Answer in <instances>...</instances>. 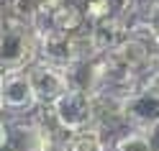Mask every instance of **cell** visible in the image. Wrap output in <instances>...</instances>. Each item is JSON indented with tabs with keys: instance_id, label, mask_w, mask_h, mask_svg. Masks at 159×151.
Instances as JSON below:
<instances>
[{
	"instance_id": "obj_1",
	"label": "cell",
	"mask_w": 159,
	"mask_h": 151,
	"mask_svg": "<svg viewBox=\"0 0 159 151\" xmlns=\"http://www.w3.org/2000/svg\"><path fill=\"white\" fill-rule=\"evenodd\" d=\"M39 62V36L36 26L16 21L3 13V33H0V64L3 72H26Z\"/></svg>"
},
{
	"instance_id": "obj_2",
	"label": "cell",
	"mask_w": 159,
	"mask_h": 151,
	"mask_svg": "<svg viewBox=\"0 0 159 151\" xmlns=\"http://www.w3.org/2000/svg\"><path fill=\"white\" fill-rule=\"evenodd\" d=\"M0 103H3V115H34L39 113V95L31 85L28 72H3L0 79Z\"/></svg>"
},
{
	"instance_id": "obj_3",
	"label": "cell",
	"mask_w": 159,
	"mask_h": 151,
	"mask_svg": "<svg viewBox=\"0 0 159 151\" xmlns=\"http://www.w3.org/2000/svg\"><path fill=\"white\" fill-rule=\"evenodd\" d=\"M52 108V115L57 123L62 126L67 133H80L95 126V103L93 95L82 92V90H67V92L57 100Z\"/></svg>"
},
{
	"instance_id": "obj_4",
	"label": "cell",
	"mask_w": 159,
	"mask_h": 151,
	"mask_svg": "<svg viewBox=\"0 0 159 151\" xmlns=\"http://www.w3.org/2000/svg\"><path fill=\"white\" fill-rule=\"evenodd\" d=\"M26 72L31 77V85H34L36 95H39L41 108L54 105L67 90H72L69 87V77H67V67H57L52 62L39 59V62H34Z\"/></svg>"
},
{
	"instance_id": "obj_5",
	"label": "cell",
	"mask_w": 159,
	"mask_h": 151,
	"mask_svg": "<svg viewBox=\"0 0 159 151\" xmlns=\"http://www.w3.org/2000/svg\"><path fill=\"white\" fill-rule=\"evenodd\" d=\"M123 113L128 128L136 131H154L159 128V90L157 87H139L123 97Z\"/></svg>"
},
{
	"instance_id": "obj_6",
	"label": "cell",
	"mask_w": 159,
	"mask_h": 151,
	"mask_svg": "<svg viewBox=\"0 0 159 151\" xmlns=\"http://www.w3.org/2000/svg\"><path fill=\"white\" fill-rule=\"evenodd\" d=\"M36 36H39V59L52 62V64H57V67H69V64H75L72 33L54 31V28L39 23V26H36Z\"/></svg>"
},
{
	"instance_id": "obj_7",
	"label": "cell",
	"mask_w": 159,
	"mask_h": 151,
	"mask_svg": "<svg viewBox=\"0 0 159 151\" xmlns=\"http://www.w3.org/2000/svg\"><path fill=\"white\" fill-rule=\"evenodd\" d=\"M131 23L134 21H128L123 16H111V18H105L100 23H93L90 28H93L98 49H100L103 54H108V51H113L116 46H121L126 38L131 36Z\"/></svg>"
},
{
	"instance_id": "obj_8",
	"label": "cell",
	"mask_w": 159,
	"mask_h": 151,
	"mask_svg": "<svg viewBox=\"0 0 159 151\" xmlns=\"http://www.w3.org/2000/svg\"><path fill=\"white\" fill-rule=\"evenodd\" d=\"M41 23L49 26V28H54V31L75 33V31H80V28L87 26V18H85L82 5H77L75 0H69V3H64L62 8H57V11H52V13H46Z\"/></svg>"
},
{
	"instance_id": "obj_9",
	"label": "cell",
	"mask_w": 159,
	"mask_h": 151,
	"mask_svg": "<svg viewBox=\"0 0 159 151\" xmlns=\"http://www.w3.org/2000/svg\"><path fill=\"white\" fill-rule=\"evenodd\" d=\"M111 146H113V141H108V133L98 126L72 133L64 144L67 151H111Z\"/></svg>"
},
{
	"instance_id": "obj_10",
	"label": "cell",
	"mask_w": 159,
	"mask_h": 151,
	"mask_svg": "<svg viewBox=\"0 0 159 151\" xmlns=\"http://www.w3.org/2000/svg\"><path fill=\"white\" fill-rule=\"evenodd\" d=\"M5 16H13L16 21H23L28 26H39L44 21V5L41 0H8L5 5Z\"/></svg>"
},
{
	"instance_id": "obj_11",
	"label": "cell",
	"mask_w": 159,
	"mask_h": 151,
	"mask_svg": "<svg viewBox=\"0 0 159 151\" xmlns=\"http://www.w3.org/2000/svg\"><path fill=\"white\" fill-rule=\"evenodd\" d=\"M72 49H75V62H93V59L103 56V51L95 44V36H93L90 23L72 33Z\"/></svg>"
},
{
	"instance_id": "obj_12",
	"label": "cell",
	"mask_w": 159,
	"mask_h": 151,
	"mask_svg": "<svg viewBox=\"0 0 159 151\" xmlns=\"http://www.w3.org/2000/svg\"><path fill=\"white\" fill-rule=\"evenodd\" d=\"M111 151H154V146H152V136H149L146 131L128 128L126 133L113 138Z\"/></svg>"
},
{
	"instance_id": "obj_13",
	"label": "cell",
	"mask_w": 159,
	"mask_h": 151,
	"mask_svg": "<svg viewBox=\"0 0 159 151\" xmlns=\"http://www.w3.org/2000/svg\"><path fill=\"white\" fill-rule=\"evenodd\" d=\"M141 21L146 23V28L154 33V38L159 41V0H149L146 8L141 11Z\"/></svg>"
},
{
	"instance_id": "obj_14",
	"label": "cell",
	"mask_w": 159,
	"mask_h": 151,
	"mask_svg": "<svg viewBox=\"0 0 159 151\" xmlns=\"http://www.w3.org/2000/svg\"><path fill=\"white\" fill-rule=\"evenodd\" d=\"M64 3H69V0H41L44 13H52V11H57V8H62Z\"/></svg>"
},
{
	"instance_id": "obj_15",
	"label": "cell",
	"mask_w": 159,
	"mask_h": 151,
	"mask_svg": "<svg viewBox=\"0 0 159 151\" xmlns=\"http://www.w3.org/2000/svg\"><path fill=\"white\" fill-rule=\"evenodd\" d=\"M54 151H67V149H54Z\"/></svg>"
}]
</instances>
